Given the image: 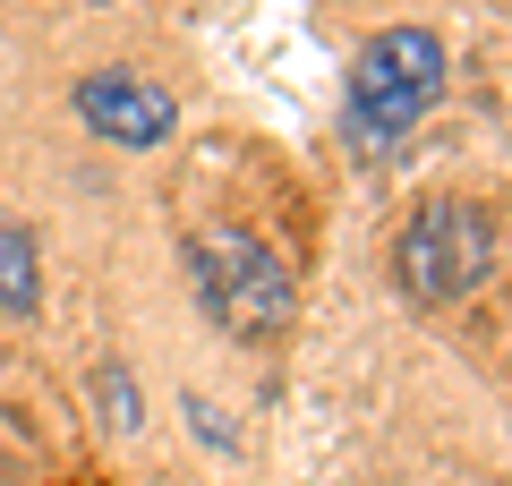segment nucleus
<instances>
[{
	"mask_svg": "<svg viewBox=\"0 0 512 486\" xmlns=\"http://www.w3.org/2000/svg\"><path fill=\"white\" fill-rule=\"evenodd\" d=\"M43 307V265H35V231L0 222V316H35Z\"/></svg>",
	"mask_w": 512,
	"mask_h": 486,
	"instance_id": "5",
	"label": "nucleus"
},
{
	"mask_svg": "<svg viewBox=\"0 0 512 486\" xmlns=\"http://www.w3.org/2000/svg\"><path fill=\"white\" fill-rule=\"evenodd\" d=\"M94 393H103V418H111L120 435H137V427H146V393L128 384V367H120V359H111L103 376H94Z\"/></svg>",
	"mask_w": 512,
	"mask_h": 486,
	"instance_id": "6",
	"label": "nucleus"
},
{
	"mask_svg": "<svg viewBox=\"0 0 512 486\" xmlns=\"http://www.w3.org/2000/svg\"><path fill=\"white\" fill-rule=\"evenodd\" d=\"M444 103V43L427 26H384V35L359 43L342 86V128L359 154H402V137Z\"/></svg>",
	"mask_w": 512,
	"mask_h": 486,
	"instance_id": "1",
	"label": "nucleus"
},
{
	"mask_svg": "<svg viewBox=\"0 0 512 486\" xmlns=\"http://www.w3.org/2000/svg\"><path fill=\"white\" fill-rule=\"evenodd\" d=\"M188 273H197V307L231 333V342H274L291 324V265L248 231H197L188 239Z\"/></svg>",
	"mask_w": 512,
	"mask_h": 486,
	"instance_id": "2",
	"label": "nucleus"
},
{
	"mask_svg": "<svg viewBox=\"0 0 512 486\" xmlns=\"http://www.w3.org/2000/svg\"><path fill=\"white\" fill-rule=\"evenodd\" d=\"M77 120H86L103 145L154 154V145L171 137V120H180V103H171L154 77H137V69H86L77 77Z\"/></svg>",
	"mask_w": 512,
	"mask_h": 486,
	"instance_id": "4",
	"label": "nucleus"
},
{
	"mask_svg": "<svg viewBox=\"0 0 512 486\" xmlns=\"http://www.w3.org/2000/svg\"><path fill=\"white\" fill-rule=\"evenodd\" d=\"M487 273H495V222L478 214V205H461V197L419 205V214L402 222V239H393V282L419 307L470 299Z\"/></svg>",
	"mask_w": 512,
	"mask_h": 486,
	"instance_id": "3",
	"label": "nucleus"
}]
</instances>
